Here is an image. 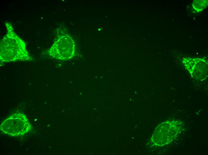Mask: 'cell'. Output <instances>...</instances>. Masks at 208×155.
Listing matches in <instances>:
<instances>
[{"label": "cell", "instance_id": "obj_1", "mask_svg": "<svg viewBox=\"0 0 208 155\" xmlns=\"http://www.w3.org/2000/svg\"><path fill=\"white\" fill-rule=\"evenodd\" d=\"M4 23L7 32L0 41V64L33 60L26 49L25 42L16 33L11 24L8 21Z\"/></svg>", "mask_w": 208, "mask_h": 155}, {"label": "cell", "instance_id": "obj_2", "mask_svg": "<svg viewBox=\"0 0 208 155\" xmlns=\"http://www.w3.org/2000/svg\"><path fill=\"white\" fill-rule=\"evenodd\" d=\"M75 52L74 41L65 33L59 35L51 47L47 51V54L52 58L62 61L71 59Z\"/></svg>", "mask_w": 208, "mask_h": 155}, {"label": "cell", "instance_id": "obj_3", "mask_svg": "<svg viewBox=\"0 0 208 155\" xmlns=\"http://www.w3.org/2000/svg\"><path fill=\"white\" fill-rule=\"evenodd\" d=\"M31 125L25 115L18 112L9 116L0 126V130L12 137L22 135L29 132Z\"/></svg>", "mask_w": 208, "mask_h": 155}, {"label": "cell", "instance_id": "obj_4", "mask_svg": "<svg viewBox=\"0 0 208 155\" xmlns=\"http://www.w3.org/2000/svg\"><path fill=\"white\" fill-rule=\"evenodd\" d=\"M178 124L169 121L160 124L155 129L151 140L157 145H163L170 142L179 133Z\"/></svg>", "mask_w": 208, "mask_h": 155}, {"label": "cell", "instance_id": "obj_5", "mask_svg": "<svg viewBox=\"0 0 208 155\" xmlns=\"http://www.w3.org/2000/svg\"><path fill=\"white\" fill-rule=\"evenodd\" d=\"M192 77L198 78V73L207 72L208 64L204 59L198 58H183V62Z\"/></svg>", "mask_w": 208, "mask_h": 155}, {"label": "cell", "instance_id": "obj_6", "mask_svg": "<svg viewBox=\"0 0 208 155\" xmlns=\"http://www.w3.org/2000/svg\"><path fill=\"white\" fill-rule=\"evenodd\" d=\"M207 5L208 0H194L192 3L193 9L197 12L202 11Z\"/></svg>", "mask_w": 208, "mask_h": 155}]
</instances>
